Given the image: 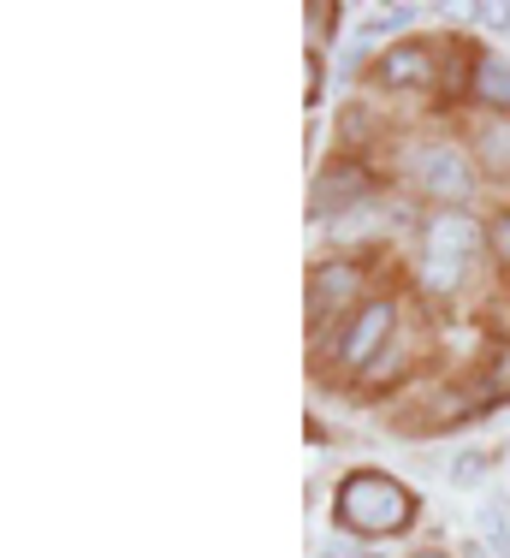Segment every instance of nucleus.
Instances as JSON below:
<instances>
[{"instance_id":"nucleus-1","label":"nucleus","mask_w":510,"mask_h":558,"mask_svg":"<svg viewBox=\"0 0 510 558\" xmlns=\"http://www.w3.org/2000/svg\"><path fill=\"white\" fill-rule=\"evenodd\" d=\"M339 523L351 529V535H368V541L398 535V529L415 523V494L380 470H356L339 482Z\"/></svg>"},{"instance_id":"nucleus-2","label":"nucleus","mask_w":510,"mask_h":558,"mask_svg":"<svg viewBox=\"0 0 510 558\" xmlns=\"http://www.w3.org/2000/svg\"><path fill=\"white\" fill-rule=\"evenodd\" d=\"M415 184H422L434 203L458 208L469 203V191H475V172H469V161L458 149H446V143H427L422 155H415Z\"/></svg>"},{"instance_id":"nucleus-3","label":"nucleus","mask_w":510,"mask_h":558,"mask_svg":"<svg viewBox=\"0 0 510 558\" xmlns=\"http://www.w3.org/2000/svg\"><path fill=\"white\" fill-rule=\"evenodd\" d=\"M392 322H398V303H392V298L362 303V315L351 322V333L339 339V356H344L351 368H368L374 356H380V344L392 339Z\"/></svg>"},{"instance_id":"nucleus-4","label":"nucleus","mask_w":510,"mask_h":558,"mask_svg":"<svg viewBox=\"0 0 510 558\" xmlns=\"http://www.w3.org/2000/svg\"><path fill=\"white\" fill-rule=\"evenodd\" d=\"M422 244H427V262H434V268H458V262H469V256L481 250V226L451 208V215H434V220H427Z\"/></svg>"},{"instance_id":"nucleus-5","label":"nucleus","mask_w":510,"mask_h":558,"mask_svg":"<svg viewBox=\"0 0 510 558\" xmlns=\"http://www.w3.org/2000/svg\"><path fill=\"white\" fill-rule=\"evenodd\" d=\"M351 298H356V262H320L315 279H308V315L327 322V315H339Z\"/></svg>"},{"instance_id":"nucleus-6","label":"nucleus","mask_w":510,"mask_h":558,"mask_svg":"<svg viewBox=\"0 0 510 558\" xmlns=\"http://www.w3.org/2000/svg\"><path fill=\"white\" fill-rule=\"evenodd\" d=\"M380 77H386V84H427V77H434V48H427V43L392 48V54L380 60Z\"/></svg>"},{"instance_id":"nucleus-7","label":"nucleus","mask_w":510,"mask_h":558,"mask_svg":"<svg viewBox=\"0 0 510 558\" xmlns=\"http://www.w3.org/2000/svg\"><path fill=\"white\" fill-rule=\"evenodd\" d=\"M475 155H481V167L510 172V119H487V125L475 131Z\"/></svg>"},{"instance_id":"nucleus-8","label":"nucleus","mask_w":510,"mask_h":558,"mask_svg":"<svg viewBox=\"0 0 510 558\" xmlns=\"http://www.w3.org/2000/svg\"><path fill=\"white\" fill-rule=\"evenodd\" d=\"M362 191H368L362 172H356V179H351V172H327V179L315 184V215H339L344 196H362Z\"/></svg>"},{"instance_id":"nucleus-9","label":"nucleus","mask_w":510,"mask_h":558,"mask_svg":"<svg viewBox=\"0 0 510 558\" xmlns=\"http://www.w3.org/2000/svg\"><path fill=\"white\" fill-rule=\"evenodd\" d=\"M475 96L487 108H510V65L505 60H475Z\"/></svg>"},{"instance_id":"nucleus-10","label":"nucleus","mask_w":510,"mask_h":558,"mask_svg":"<svg viewBox=\"0 0 510 558\" xmlns=\"http://www.w3.org/2000/svg\"><path fill=\"white\" fill-rule=\"evenodd\" d=\"M475 523H481V535H487V553L510 558V523H505V511H499V505H481V511H475Z\"/></svg>"},{"instance_id":"nucleus-11","label":"nucleus","mask_w":510,"mask_h":558,"mask_svg":"<svg viewBox=\"0 0 510 558\" xmlns=\"http://www.w3.org/2000/svg\"><path fill=\"white\" fill-rule=\"evenodd\" d=\"M487 392H493V398H510V344H499V351H493V363H487Z\"/></svg>"},{"instance_id":"nucleus-12","label":"nucleus","mask_w":510,"mask_h":558,"mask_svg":"<svg viewBox=\"0 0 510 558\" xmlns=\"http://www.w3.org/2000/svg\"><path fill=\"white\" fill-rule=\"evenodd\" d=\"M481 475H487V451H463V458L451 463V482H458V487L481 482Z\"/></svg>"},{"instance_id":"nucleus-13","label":"nucleus","mask_w":510,"mask_h":558,"mask_svg":"<svg viewBox=\"0 0 510 558\" xmlns=\"http://www.w3.org/2000/svg\"><path fill=\"white\" fill-rule=\"evenodd\" d=\"M410 19H415V7H386V12H380V19H374V24H368V36H386V31H404V24H410Z\"/></svg>"},{"instance_id":"nucleus-14","label":"nucleus","mask_w":510,"mask_h":558,"mask_svg":"<svg viewBox=\"0 0 510 558\" xmlns=\"http://www.w3.org/2000/svg\"><path fill=\"white\" fill-rule=\"evenodd\" d=\"M493 250H499V262H510V215L493 220Z\"/></svg>"},{"instance_id":"nucleus-15","label":"nucleus","mask_w":510,"mask_h":558,"mask_svg":"<svg viewBox=\"0 0 510 558\" xmlns=\"http://www.w3.org/2000/svg\"><path fill=\"white\" fill-rule=\"evenodd\" d=\"M308 19H315L320 36H332V19H339V7H327V0H320V7H308Z\"/></svg>"},{"instance_id":"nucleus-16","label":"nucleus","mask_w":510,"mask_h":558,"mask_svg":"<svg viewBox=\"0 0 510 558\" xmlns=\"http://www.w3.org/2000/svg\"><path fill=\"white\" fill-rule=\"evenodd\" d=\"M327 558H368V553L351 547V541H327Z\"/></svg>"},{"instance_id":"nucleus-17","label":"nucleus","mask_w":510,"mask_h":558,"mask_svg":"<svg viewBox=\"0 0 510 558\" xmlns=\"http://www.w3.org/2000/svg\"><path fill=\"white\" fill-rule=\"evenodd\" d=\"M415 558H446V553H415Z\"/></svg>"}]
</instances>
